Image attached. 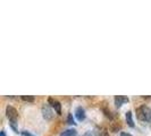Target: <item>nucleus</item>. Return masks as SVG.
Returning a JSON list of instances; mask_svg holds the SVG:
<instances>
[{"instance_id": "4468645a", "label": "nucleus", "mask_w": 151, "mask_h": 136, "mask_svg": "<svg viewBox=\"0 0 151 136\" xmlns=\"http://www.w3.org/2000/svg\"><path fill=\"white\" fill-rule=\"evenodd\" d=\"M21 134H22L23 136H35V135H33L32 133H30V132H27V130H23V132H21Z\"/></svg>"}, {"instance_id": "a211bd4d", "label": "nucleus", "mask_w": 151, "mask_h": 136, "mask_svg": "<svg viewBox=\"0 0 151 136\" xmlns=\"http://www.w3.org/2000/svg\"><path fill=\"white\" fill-rule=\"evenodd\" d=\"M75 136H80V135H77V134H76V135Z\"/></svg>"}, {"instance_id": "39448f33", "label": "nucleus", "mask_w": 151, "mask_h": 136, "mask_svg": "<svg viewBox=\"0 0 151 136\" xmlns=\"http://www.w3.org/2000/svg\"><path fill=\"white\" fill-rule=\"evenodd\" d=\"M129 99L127 97H125V95H116L115 97V105L117 108H119L122 107L123 103H126V102H129Z\"/></svg>"}, {"instance_id": "423d86ee", "label": "nucleus", "mask_w": 151, "mask_h": 136, "mask_svg": "<svg viewBox=\"0 0 151 136\" xmlns=\"http://www.w3.org/2000/svg\"><path fill=\"white\" fill-rule=\"evenodd\" d=\"M75 116L76 118H77V120L82 121L85 119V110H84V108L82 107H77L75 109Z\"/></svg>"}, {"instance_id": "9b49d317", "label": "nucleus", "mask_w": 151, "mask_h": 136, "mask_svg": "<svg viewBox=\"0 0 151 136\" xmlns=\"http://www.w3.org/2000/svg\"><path fill=\"white\" fill-rule=\"evenodd\" d=\"M67 122L69 124V125H75V124H76L75 120H74V118H73V115H72V113H68V116H67Z\"/></svg>"}, {"instance_id": "f3484780", "label": "nucleus", "mask_w": 151, "mask_h": 136, "mask_svg": "<svg viewBox=\"0 0 151 136\" xmlns=\"http://www.w3.org/2000/svg\"><path fill=\"white\" fill-rule=\"evenodd\" d=\"M121 136H132L129 133H125V132H123V133H121Z\"/></svg>"}, {"instance_id": "6e6552de", "label": "nucleus", "mask_w": 151, "mask_h": 136, "mask_svg": "<svg viewBox=\"0 0 151 136\" xmlns=\"http://www.w3.org/2000/svg\"><path fill=\"white\" fill-rule=\"evenodd\" d=\"M77 134V132H76L75 129L73 128H69V129H66V130H64L63 133L60 134V136H75Z\"/></svg>"}, {"instance_id": "7ed1b4c3", "label": "nucleus", "mask_w": 151, "mask_h": 136, "mask_svg": "<svg viewBox=\"0 0 151 136\" xmlns=\"http://www.w3.org/2000/svg\"><path fill=\"white\" fill-rule=\"evenodd\" d=\"M42 116L45 120H51L53 118V111L50 105H43L42 106Z\"/></svg>"}, {"instance_id": "ddd939ff", "label": "nucleus", "mask_w": 151, "mask_h": 136, "mask_svg": "<svg viewBox=\"0 0 151 136\" xmlns=\"http://www.w3.org/2000/svg\"><path fill=\"white\" fill-rule=\"evenodd\" d=\"M16 124H17V122H9L10 127L14 129V132H15V133H18V129H17V127H16Z\"/></svg>"}, {"instance_id": "dca6fc26", "label": "nucleus", "mask_w": 151, "mask_h": 136, "mask_svg": "<svg viewBox=\"0 0 151 136\" xmlns=\"http://www.w3.org/2000/svg\"><path fill=\"white\" fill-rule=\"evenodd\" d=\"M0 136H7V135H6L5 129H1V132H0Z\"/></svg>"}, {"instance_id": "9d476101", "label": "nucleus", "mask_w": 151, "mask_h": 136, "mask_svg": "<svg viewBox=\"0 0 151 136\" xmlns=\"http://www.w3.org/2000/svg\"><path fill=\"white\" fill-rule=\"evenodd\" d=\"M102 111H104V113H105V116H106L107 118H109V119H113L114 118L113 113H111V111H110L109 109H107V108H102Z\"/></svg>"}, {"instance_id": "20e7f679", "label": "nucleus", "mask_w": 151, "mask_h": 136, "mask_svg": "<svg viewBox=\"0 0 151 136\" xmlns=\"http://www.w3.org/2000/svg\"><path fill=\"white\" fill-rule=\"evenodd\" d=\"M48 105H50L51 108H53L55 111L58 115H61V105L58 100H56L53 98H48Z\"/></svg>"}, {"instance_id": "f257e3e1", "label": "nucleus", "mask_w": 151, "mask_h": 136, "mask_svg": "<svg viewBox=\"0 0 151 136\" xmlns=\"http://www.w3.org/2000/svg\"><path fill=\"white\" fill-rule=\"evenodd\" d=\"M136 117L141 121L151 122V109L148 106H140L136 108Z\"/></svg>"}, {"instance_id": "2eb2a0df", "label": "nucleus", "mask_w": 151, "mask_h": 136, "mask_svg": "<svg viewBox=\"0 0 151 136\" xmlns=\"http://www.w3.org/2000/svg\"><path fill=\"white\" fill-rule=\"evenodd\" d=\"M83 136H96V135H94L92 132H86V133H85Z\"/></svg>"}, {"instance_id": "f03ea898", "label": "nucleus", "mask_w": 151, "mask_h": 136, "mask_svg": "<svg viewBox=\"0 0 151 136\" xmlns=\"http://www.w3.org/2000/svg\"><path fill=\"white\" fill-rule=\"evenodd\" d=\"M6 115H7L8 119H9L10 122H17L18 113H17V110H16L14 107L7 106V108H6Z\"/></svg>"}, {"instance_id": "f8f14e48", "label": "nucleus", "mask_w": 151, "mask_h": 136, "mask_svg": "<svg viewBox=\"0 0 151 136\" xmlns=\"http://www.w3.org/2000/svg\"><path fill=\"white\" fill-rule=\"evenodd\" d=\"M22 100L27 101V102H33L34 101V97H32V95H23Z\"/></svg>"}, {"instance_id": "0eeeda50", "label": "nucleus", "mask_w": 151, "mask_h": 136, "mask_svg": "<svg viewBox=\"0 0 151 136\" xmlns=\"http://www.w3.org/2000/svg\"><path fill=\"white\" fill-rule=\"evenodd\" d=\"M126 121H127L129 127H134V121H133V113H132V111H127L126 112Z\"/></svg>"}, {"instance_id": "1a4fd4ad", "label": "nucleus", "mask_w": 151, "mask_h": 136, "mask_svg": "<svg viewBox=\"0 0 151 136\" xmlns=\"http://www.w3.org/2000/svg\"><path fill=\"white\" fill-rule=\"evenodd\" d=\"M97 134H98V136H109L108 130L104 127H100V128L97 129Z\"/></svg>"}]
</instances>
